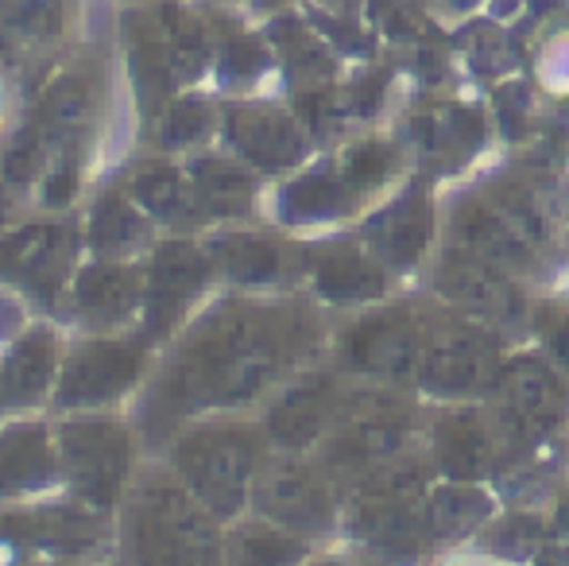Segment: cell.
I'll return each mask as SVG.
<instances>
[{
	"mask_svg": "<svg viewBox=\"0 0 569 566\" xmlns=\"http://www.w3.org/2000/svg\"><path fill=\"white\" fill-rule=\"evenodd\" d=\"M47 438L39 430H20L0 443V481H28L47 469Z\"/></svg>",
	"mask_w": 569,
	"mask_h": 566,
	"instance_id": "ac0fdd59",
	"label": "cell"
},
{
	"mask_svg": "<svg viewBox=\"0 0 569 566\" xmlns=\"http://www.w3.org/2000/svg\"><path fill=\"white\" fill-rule=\"evenodd\" d=\"M388 167H391V151L380 148V143H365V148H357L349 156V179L360 182V187H368V182L380 179Z\"/></svg>",
	"mask_w": 569,
	"mask_h": 566,
	"instance_id": "cb8c5ba5",
	"label": "cell"
},
{
	"mask_svg": "<svg viewBox=\"0 0 569 566\" xmlns=\"http://www.w3.org/2000/svg\"><path fill=\"white\" fill-rule=\"evenodd\" d=\"M345 361L376 377H407L419 361V334L407 315H380L360 322L345 341Z\"/></svg>",
	"mask_w": 569,
	"mask_h": 566,
	"instance_id": "277c9868",
	"label": "cell"
},
{
	"mask_svg": "<svg viewBox=\"0 0 569 566\" xmlns=\"http://www.w3.org/2000/svg\"><path fill=\"white\" fill-rule=\"evenodd\" d=\"M461 237L472 245V252H480V257H488V260H500V265L523 260V249L511 241L503 221L496 218V214L480 210V206H469V210L461 214Z\"/></svg>",
	"mask_w": 569,
	"mask_h": 566,
	"instance_id": "5bb4252c",
	"label": "cell"
},
{
	"mask_svg": "<svg viewBox=\"0 0 569 566\" xmlns=\"http://www.w3.org/2000/svg\"><path fill=\"white\" fill-rule=\"evenodd\" d=\"M427 210L422 206H399L396 218L383 221V249L396 252L399 260L419 257L422 241H427Z\"/></svg>",
	"mask_w": 569,
	"mask_h": 566,
	"instance_id": "ffe728a7",
	"label": "cell"
},
{
	"mask_svg": "<svg viewBox=\"0 0 569 566\" xmlns=\"http://www.w3.org/2000/svg\"><path fill=\"white\" fill-rule=\"evenodd\" d=\"M62 454L74 474V485L93 505H109L120 489L128 466V438L113 424H82L62 435Z\"/></svg>",
	"mask_w": 569,
	"mask_h": 566,
	"instance_id": "3957f363",
	"label": "cell"
},
{
	"mask_svg": "<svg viewBox=\"0 0 569 566\" xmlns=\"http://www.w3.org/2000/svg\"><path fill=\"white\" fill-rule=\"evenodd\" d=\"M136 195H140V202L148 206V210L179 214L182 198H187V187H182L179 175L167 171V167H151V171H143L140 179H136Z\"/></svg>",
	"mask_w": 569,
	"mask_h": 566,
	"instance_id": "7402d4cb",
	"label": "cell"
},
{
	"mask_svg": "<svg viewBox=\"0 0 569 566\" xmlns=\"http://www.w3.org/2000/svg\"><path fill=\"white\" fill-rule=\"evenodd\" d=\"M326 416H330V393H326V385H307L271 411V435L291 446H302L322 430Z\"/></svg>",
	"mask_w": 569,
	"mask_h": 566,
	"instance_id": "9c48e42d",
	"label": "cell"
},
{
	"mask_svg": "<svg viewBox=\"0 0 569 566\" xmlns=\"http://www.w3.org/2000/svg\"><path fill=\"white\" fill-rule=\"evenodd\" d=\"M136 369H140V357L132 346H113V341H93L86 346L74 361L67 365V377H62V396L67 400H109V396L124 393L132 385Z\"/></svg>",
	"mask_w": 569,
	"mask_h": 566,
	"instance_id": "5b68a950",
	"label": "cell"
},
{
	"mask_svg": "<svg viewBox=\"0 0 569 566\" xmlns=\"http://www.w3.org/2000/svg\"><path fill=\"white\" fill-rule=\"evenodd\" d=\"M174 461L198 497L210 500L218 513H232L252 469V443L240 430H198L179 446Z\"/></svg>",
	"mask_w": 569,
	"mask_h": 566,
	"instance_id": "6da1fadb",
	"label": "cell"
},
{
	"mask_svg": "<svg viewBox=\"0 0 569 566\" xmlns=\"http://www.w3.org/2000/svg\"><path fill=\"white\" fill-rule=\"evenodd\" d=\"M237 137L263 163H279V159L295 156V137L287 132V125L276 113H244L237 121Z\"/></svg>",
	"mask_w": 569,
	"mask_h": 566,
	"instance_id": "9a60e30c",
	"label": "cell"
},
{
	"mask_svg": "<svg viewBox=\"0 0 569 566\" xmlns=\"http://www.w3.org/2000/svg\"><path fill=\"white\" fill-rule=\"evenodd\" d=\"M438 454L453 477H472L492 458V438L477 416H457L438 430Z\"/></svg>",
	"mask_w": 569,
	"mask_h": 566,
	"instance_id": "30bf717a",
	"label": "cell"
},
{
	"mask_svg": "<svg viewBox=\"0 0 569 566\" xmlns=\"http://www.w3.org/2000/svg\"><path fill=\"white\" fill-rule=\"evenodd\" d=\"M221 265L240 280H268L279 268V252L263 237H226L221 245Z\"/></svg>",
	"mask_w": 569,
	"mask_h": 566,
	"instance_id": "e0dca14e",
	"label": "cell"
},
{
	"mask_svg": "<svg viewBox=\"0 0 569 566\" xmlns=\"http://www.w3.org/2000/svg\"><path fill=\"white\" fill-rule=\"evenodd\" d=\"M206 280V260L198 257L187 245H171V249L159 252L156 268H151V287H156L159 307H174L182 302L198 284Z\"/></svg>",
	"mask_w": 569,
	"mask_h": 566,
	"instance_id": "7c38bea8",
	"label": "cell"
},
{
	"mask_svg": "<svg viewBox=\"0 0 569 566\" xmlns=\"http://www.w3.org/2000/svg\"><path fill=\"white\" fill-rule=\"evenodd\" d=\"M244 552L248 559H291L295 544H287L279 536H244Z\"/></svg>",
	"mask_w": 569,
	"mask_h": 566,
	"instance_id": "484cf974",
	"label": "cell"
},
{
	"mask_svg": "<svg viewBox=\"0 0 569 566\" xmlns=\"http://www.w3.org/2000/svg\"><path fill=\"white\" fill-rule=\"evenodd\" d=\"M550 341H555V354L569 365V318H566L562 326H558L555 334H550Z\"/></svg>",
	"mask_w": 569,
	"mask_h": 566,
	"instance_id": "4316f807",
	"label": "cell"
},
{
	"mask_svg": "<svg viewBox=\"0 0 569 566\" xmlns=\"http://www.w3.org/2000/svg\"><path fill=\"white\" fill-rule=\"evenodd\" d=\"M263 505H268L271 516L279 520H318L326 513V497H322V485L299 466H276L263 481Z\"/></svg>",
	"mask_w": 569,
	"mask_h": 566,
	"instance_id": "ba28073f",
	"label": "cell"
},
{
	"mask_svg": "<svg viewBox=\"0 0 569 566\" xmlns=\"http://www.w3.org/2000/svg\"><path fill=\"white\" fill-rule=\"evenodd\" d=\"M206 129H210V113H206L202 106H194V101H182V106L167 117V140H179V143L194 140V137H202Z\"/></svg>",
	"mask_w": 569,
	"mask_h": 566,
	"instance_id": "d4e9b609",
	"label": "cell"
},
{
	"mask_svg": "<svg viewBox=\"0 0 569 566\" xmlns=\"http://www.w3.org/2000/svg\"><path fill=\"white\" fill-rule=\"evenodd\" d=\"M438 284H442L450 295H457V299L477 302L480 310H500V315L503 310H519L516 291H511V287L503 284L496 272L477 268L472 260H450L446 272L438 276Z\"/></svg>",
	"mask_w": 569,
	"mask_h": 566,
	"instance_id": "8fae6325",
	"label": "cell"
},
{
	"mask_svg": "<svg viewBox=\"0 0 569 566\" xmlns=\"http://www.w3.org/2000/svg\"><path fill=\"white\" fill-rule=\"evenodd\" d=\"M136 539L151 559H190L213 547L210 524L194 513V505L179 489H167V485H151L143 493L140 513H136Z\"/></svg>",
	"mask_w": 569,
	"mask_h": 566,
	"instance_id": "7a4b0ae2",
	"label": "cell"
},
{
	"mask_svg": "<svg viewBox=\"0 0 569 566\" xmlns=\"http://www.w3.org/2000/svg\"><path fill=\"white\" fill-rule=\"evenodd\" d=\"M128 299H132V280H128V272L101 268V272H90L82 280V307H90L93 315H117Z\"/></svg>",
	"mask_w": 569,
	"mask_h": 566,
	"instance_id": "44dd1931",
	"label": "cell"
},
{
	"mask_svg": "<svg viewBox=\"0 0 569 566\" xmlns=\"http://www.w3.org/2000/svg\"><path fill=\"white\" fill-rule=\"evenodd\" d=\"M318 287L333 299H360V295H380L383 280L357 257H330L318 268Z\"/></svg>",
	"mask_w": 569,
	"mask_h": 566,
	"instance_id": "2e32d148",
	"label": "cell"
},
{
	"mask_svg": "<svg viewBox=\"0 0 569 566\" xmlns=\"http://www.w3.org/2000/svg\"><path fill=\"white\" fill-rule=\"evenodd\" d=\"M488 341L472 338L469 330H453L438 338L427 365V385L435 388H477L488 380Z\"/></svg>",
	"mask_w": 569,
	"mask_h": 566,
	"instance_id": "8992f818",
	"label": "cell"
},
{
	"mask_svg": "<svg viewBox=\"0 0 569 566\" xmlns=\"http://www.w3.org/2000/svg\"><path fill=\"white\" fill-rule=\"evenodd\" d=\"M562 524H566V528H569V500H566V505H562Z\"/></svg>",
	"mask_w": 569,
	"mask_h": 566,
	"instance_id": "83f0119b",
	"label": "cell"
},
{
	"mask_svg": "<svg viewBox=\"0 0 569 566\" xmlns=\"http://www.w3.org/2000/svg\"><path fill=\"white\" fill-rule=\"evenodd\" d=\"M508 393L531 424H555L569 404L555 373L542 361H531V357H519V361L508 365Z\"/></svg>",
	"mask_w": 569,
	"mask_h": 566,
	"instance_id": "52a82bcc",
	"label": "cell"
},
{
	"mask_svg": "<svg viewBox=\"0 0 569 566\" xmlns=\"http://www.w3.org/2000/svg\"><path fill=\"white\" fill-rule=\"evenodd\" d=\"M202 179H198V195H202V202L210 206V210L218 214H237L240 206L248 202V179L237 171V167L229 163H206Z\"/></svg>",
	"mask_w": 569,
	"mask_h": 566,
	"instance_id": "d6986e66",
	"label": "cell"
},
{
	"mask_svg": "<svg viewBox=\"0 0 569 566\" xmlns=\"http://www.w3.org/2000/svg\"><path fill=\"white\" fill-rule=\"evenodd\" d=\"M54 365H51V341L47 338H28L20 349H16L12 365L4 373V388L16 396V400H36L39 393L51 380Z\"/></svg>",
	"mask_w": 569,
	"mask_h": 566,
	"instance_id": "4fadbf2b",
	"label": "cell"
},
{
	"mask_svg": "<svg viewBox=\"0 0 569 566\" xmlns=\"http://www.w3.org/2000/svg\"><path fill=\"white\" fill-rule=\"evenodd\" d=\"M93 237H98V245H106V249L128 245V237H136V214L120 202H106L98 221H93Z\"/></svg>",
	"mask_w": 569,
	"mask_h": 566,
	"instance_id": "603a6c76",
	"label": "cell"
}]
</instances>
